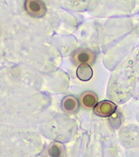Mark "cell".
<instances>
[{"mask_svg": "<svg viewBox=\"0 0 139 157\" xmlns=\"http://www.w3.org/2000/svg\"><path fill=\"white\" fill-rule=\"evenodd\" d=\"M73 63L78 65L88 64L91 65L95 62V54L88 48H79L73 52L72 55Z\"/></svg>", "mask_w": 139, "mask_h": 157, "instance_id": "obj_1", "label": "cell"}, {"mask_svg": "<svg viewBox=\"0 0 139 157\" xmlns=\"http://www.w3.org/2000/svg\"><path fill=\"white\" fill-rule=\"evenodd\" d=\"M25 9L29 15L34 18L42 17L47 12L44 3L38 0H27L25 2Z\"/></svg>", "mask_w": 139, "mask_h": 157, "instance_id": "obj_2", "label": "cell"}, {"mask_svg": "<svg viewBox=\"0 0 139 157\" xmlns=\"http://www.w3.org/2000/svg\"><path fill=\"white\" fill-rule=\"evenodd\" d=\"M117 109V105L114 103L109 100H103L97 103L96 106L93 108L94 113L100 117H109Z\"/></svg>", "mask_w": 139, "mask_h": 157, "instance_id": "obj_3", "label": "cell"}, {"mask_svg": "<svg viewBox=\"0 0 139 157\" xmlns=\"http://www.w3.org/2000/svg\"><path fill=\"white\" fill-rule=\"evenodd\" d=\"M79 103L78 99L72 95H68L64 98L62 101V107L65 112L73 114L75 113L79 109Z\"/></svg>", "mask_w": 139, "mask_h": 157, "instance_id": "obj_4", "label": "cell"}, {"mask_svg": "<svg viewBox=\"0 0 139 157\" xmlns=\"http://www.w3.org/2000/svg\"><path fill=\"white\" fill-rule=\"evenodd\" d=\"M93 71L90 65H88V64L79 65L77 70V76L82 81L90 80L93 77Z\"/></svg>", "mask_w": 139, "mask_h": 157, "instance_id": "obj_5", "label": "cell"}, {"mask_svg": "<svg viewBox=\"0 0 139 157\" xmlns=\"http://www.w3.org/2000/svg\"><path fill=\"white\" fill-rule=\"evenodd\" d=\"M81 101L86 108H94L97 104V96L93 92H86L82 95Z\"/></svg>", "mask_w": 139, "mask_h": 157, "instance_id": "obj_6", "label": "cell"}, {"mask_svg": "<svg viewBox=\"0 0 139 157\" xmlns=\"http://www.w3.org/2000/svg\"><path fill=\"white\" fill-rule=\"evenodd\" d=\"M49 153L50 157H63L64 146L59 143H53L49 147Z\"/></svg>", "mask_w": 139, "mask_h": 157, "instance_id": "obj_7", "label": "cell"}]
</instances>
